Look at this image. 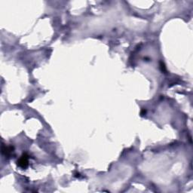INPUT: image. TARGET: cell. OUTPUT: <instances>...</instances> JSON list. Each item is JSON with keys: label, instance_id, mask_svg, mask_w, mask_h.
Masks as SVG:
<instances>
[{"label": "cell", "instance_id": "1", "mask_svg": "<svg viewBox=\"0 0 193 193\" xmlns=\"http://www.w3.org/2000/svg\"><path fill=\"white\" fill-rule=\"evenodd\" d=\"M28 159L29 156L27 154H23L21 158H19V160L17 161V165L20 167H22V168H26L28 166Z\"/></svg>", "mask_w": 193, "mask_h": 193}]
</instances>
